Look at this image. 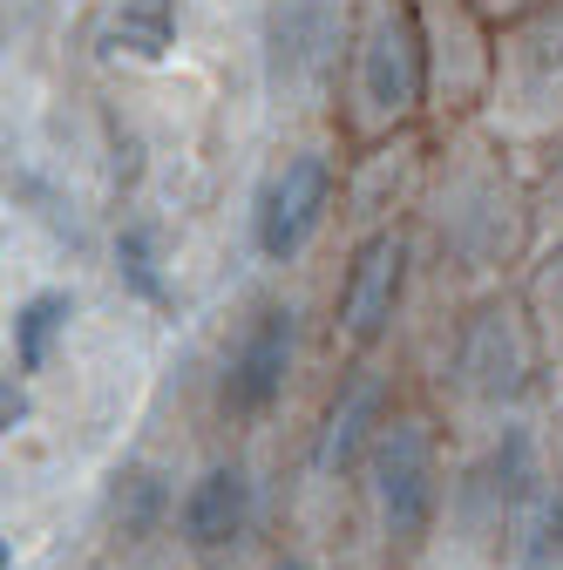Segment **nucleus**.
I'll return each mask as SVG.
<instances>
[{"label":"nucleus","mask_w":563,"mask_h":570,"mask_svg":"<svg viewBox=\"0 0 563 570\" xmlns=\"http://www.w3.org/2000/svg\"><path fill=\"white\" fill-rule=\"evenodd\" d=\"M0 421L8 428L28 421V374H8V387H0Z\"/></svg>","instance_id":"nucleus-16"},{"label":"nucleus","mask_w":563,"mask_h":570,"mask_svg":"<svg viewBox=\"0 0 563 570\" xmlns=\"http://www.w3.org/2000/svg\"><path fill=\"white\" fill-rule=\"evenodd\" d=\"M265 89L278 102H319L339 82L346 0H265Z\"/></svg>","instance_id":"nucleus-2"},{"label":"nucleus","mask_w":563,"mask_h":570,"mask_svg":"<svg viewBox=\"0 0 563 570\" xmlns=\"http://www.w3.org/2000/svg\"><path fill=\"white\" fill-rule=\"evenodd\" d=\"M428 96V35L421 8L407 0H367V21L354 35V122L394 129Z\"/></svg>","instance_id":"nucleus-1"},{"label":"nucleus","mask_w":563,"mask_h":570,"mask_svg":"<svg viewBox=\"0 0 563 570\" xmlns=\"http://www.w3.org/2000/svg\"><path fill=\"white\" fill-rule=\"evenodd\" d=\"M516 89L523 109H556L563 96V21H530L510 35L503 61H496V89Z\"/></svg>","instance_id":"nucleus-11"},{"label":"nucleus","mask_w":563,"mask_h":570,"mask_svg":"<svg viewBox=\"0 0 563 570\" xmlns=\"http://www.w3.org/2000/svg\"><path fill=\"white\" fill-rule=\"evenodd\" d=\"M122 495H129L122 530H150V510H157V495H164V489H157L150 475H129V482H122Z\"/></svg>","instance_id":"nucleus-15"},{"label":"nucleus","mask_w":563,"mask_h":570,"mask_svg":"<svg viewBox=\"0 0 563 570\" xmlns=\"http://www.w3.org/2000/svg\"><path fill=\"white\" fill-rule=\"evenodd\" d=\"M68 320H76V293H55V285L14 306V367L21 374H41L48 367V353L68 333Z\"/></svg>","instance_id":"nucleus-13"},{"label":"nucleus","mask_w":563,"mask_h":570,"mask_svg":"<svg viewBox=\"0 0 563 570\" xmlns=\"http://www.w3.org/2000/svg\"><path fill=\"white\" fill-rule=\"evenodd\" d=\"M184 35V0H109L102 8V28H96V48L109 61H170Z\"/></svg>","instance_id":"nucleus-10"},{"label":"nucleus","mask_w":563,"mask_h":570,"mask_svg":"<svg viewBox=\"0 0 563 570\" xmlns=\"http://www.w3.org/2000/svg\"><path fill=\"white\" fill-rule=\"evenodd\" d=\"M556 210H563V142H556Z\"/></svg>","instance_id":"nucleus-18"},{"label":"nucleus","mask_w":563,"mask_h":570,"mask_svg":"<svg viewBox=\"0 0 563 570\" xmlns=\"http://www.w3.org/2000/svg\"><path fill=\"white\" fill-rule=\"evenodd\" d=\"M278 570H306V563H278Z\"/></svg>","instance_id":"nucleus-19"},{"label":"nucleus","mask_w":563,"mask_h":570,"mask_svg":"<svg viewBox=\"0 0 563 570\" xmlns=\"http://www.w3.org/2000/svg\"><path fill=\"white\" fill-rule=\"evenodd\" d=\"M293 346H299V320H293V306H258L251 326H245V340L231 346V367H225V407H231V414H265L278 394H286Z\"/></svg>","instance_id":"nucleus-6"},{"label":"nucleus","mask_w":563,"mask_h":570,"mask_svg":"<svg viewBox=\"0 0 563 570\" xmlns=\"http://www.w3.org/2000/svg\"><path fill=\"white\" fill-rule=\"evenodd\" d=\"M381 407H387V387L374 381V374H360L354 387H346L333 407H326V428H319V449H313V469L319 475H346L354 462H367L374 455V442H381Z\"/></svg>","instance_id":"nucleus-9"},{"label":"nucleus","mask_w":563,"mask_h":570,"mask_svg":"<svg viewBox=\"0 0 563 570\" xmlns=\"http://www.w3.org/2000/svg\"><path fill=\"white\" fill-rule=\"evenodd\" d=\"M333 157L326 150H293L286 164H278L258 197H251V252L265 265H293L319 225H326V210H333Z\"/></svg>","instance_id":"nucleus-4"},{"label":"nucleus","mask_w":563,"mask_h":570,"mask_svg":"<svg viewBox=\"0 0 563 570\" xmlns=\"http://www.w3.org/2000/svg\"><path fill=\"white\" fill-rule=\"evenodd\" d=\"M401 293H407V238L387 225V232H367L354 245V265L339 278V333L354 346H374L394 313H401Z\"/></svg>","instance_id":"nucleus-5"},{"label":"nucleus","mask_w":563,"mask_h":570,"mask_svg":"<svg viewBox=\"0 0 563 570\" xmlns=\"http://www.w3.org/2000/svg\"><path fill=\"white\" fill-rule=\"evenodd\" d=\"M367 489H374V517L387 530V543L414 550L435 523L442 503V475H435V442L421 421H387L381 442L367 455Z\"/></svg>","instance_id":"nucleus-3"},{"label":"nucleus","mask_w":563,"mask_h":570,"mask_svg":"<svg viewBox=\"0 0 563 570\" xmlns=\"http://www.w3.org/2000/svg\"><path fill=\"white\" fill-rule=\"evenodd\" d=\"M251 523V475L238 462H210L190 489H184V510H177V530L190 550H225L238 543Z\"/></svg>","instance_id":"nucleus-8"},{"label":"nucleus","mask_w":563,"mask_h":570,"mask_svg":"<svg viewBox=\"0 0 563 570\" xmlns=\"http://www.w3.org/2000/svg\"><path fill=\"white\" fill-rule=\"evenodd\" d=\"M510 550H516V570L563 563V482L556 475H536L523 489V503L510 510Z\"/></svg>","instance_id":"nucleus-12"},{"label":"nucleus","mask_w":563,"mask_h":570,"mask_svg":"<svg viewBox=\"0 0 563 570\" xmlns=\"http://www.w3.org/2000/svg\"><path fill=\"white\" fill-rule=\"evenodd\" d=\"M462 387L475 401H516L523 387V333H516V313L510 306H482L468 326H462Z\"/></svg>","instance_id":"nucleus-7"},{"label":"nucleus","mask_w":563,"mask_h":570,"mask_svg":"<svg viewBox=\"0 0 563 570\" xmlns=\"http://www.w3.org/2000/svg\"><path fill=\"white\" fill-rule=\"evenodd\" d=\"M468 8H475V14H523L530 0H468Z\"/></svg>","instance_id":"nucleus-17"},{"label":"nucleus","mask_w":563,"mask_h":570,"mask_svg":"<svg viewBox=\"0 0 563 570\" xmlns=\"http://www.w3.org/2000/svg\"><path fill=\"white\" fill-rule=\"evenodd\" d=\"M116 278L129 285L136 299H164V258H157V238L144 225L116 232Z\"/></svg>","instance_id":"nucleus-14"}]
</instances>
